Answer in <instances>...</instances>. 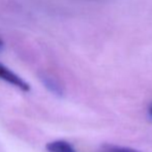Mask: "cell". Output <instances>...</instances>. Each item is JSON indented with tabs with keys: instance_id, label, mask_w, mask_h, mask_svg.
I'll use <instances>...</instances> for the list:
<instances>
[{
	"instance_id": "4",
	"label": "cell",
	"mask_w": 152,
	"mask_h": 152,
	"mask_svg": "<svg viewBox=\"0 0 152 152\" xmlns=\"http://www.w3.org/2000/svg\"><path fill=\"white\" fill-rule=\"evenodd\" d=\"M100 152H139V151L132 148H128V147L116 146V145H104V146H102Z\"/></svg>"
},
{
	"instance_id": "1",
	"label": "cell",
	"mask_w": 152,
	"mask_h": 152,
	"mask_svg": "<svg viewBox=\"0 0 152 152\" xmlns=\"http://www.w3.org/2000/svg\"><path fill=\"white\" fill-rule=\"evenodd\" d=\"M0 80L3 82L8 83L12 86L18 88L19 90L28 92L30 90V85L26 82L23 78H21L19 75H17L15 72L6 67L2 63H0Z\"/></svg>"
},
{
	"instance_id": "2",
	"label": "cell",
	"mask_w": 152,
	"mask_h": 152,
	"mask_svg": "<svg viewBox=\"0 0 152 152\" xmlns=\"http://www.w3.org/2000/svg\"><path fill=\"white\" fill-rule=\"evenodd\" d=\"M39 79H40V81H42V85H44L51 93H53L56 96H63V94H64L63 87H62V85L55 78L49 76V75H40Z\"/></svg>"
},
{
	"instance_id": "5",
	"label": "cell",
	"mask_w": 152,
	"mask_h": 152,
	"mask_svg": "<svg viewBox=\"0 0 152 152\" xmlns=\"http://www.w3.org/2000/svg\"><path fill=\"white\" fill-rule=\"evenodd\" d=\"M3 48H4V42H3V40H2V38L0 37V51L3 50Z\"/></svg>"
},
{
	"instance_id": "6",
	"label": "cell",
	"mask_w": 152,
	"mask_h": 152,
	"mask_svg": "<svg viewBox=\"0 0 152 152\" xmlns=\"http://www.w3.org/2000/svg\"><path fill=\"white\" fill-rule=\"evenodd\" d=\"M149 114H150V116L152 117V104L150 106V108H149Z\"/></svg>"
},
{
	"instance_id": "3",
	"label": "cell",
	"mask_w": 152,
	"mask_h": 152,
	"mask_svg": "<svg viewBox=\"0 0 152 152\" xmlns=\"http://www.w3.org/2000/svg\"><path fill=\"white\" fill-rule=\"evenodd\" d=\"M48 152H77L75 147L65 140H55L46 145Z\"/></svg>"
}]
</instances>
